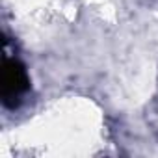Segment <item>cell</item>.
I'll list each match as a JSON object with an SVG mask.
<instances>
[{
    "label": "cell",
    "instance_id": "1",
    "mask_svg": "<svg viewBox=\"0 0 158 158\" xmlns=\"http://www.w3.org/2000/svg\"><path fill=\"white\" fill-rule=\"evenodd\" d=\"M30 89V78L26 67L17 58L4 56L2 63V102L6 108H17L23 95Z\"/></svg>",
    "mask_w": 158,
    "mask_h": 158
}]
</instances>
